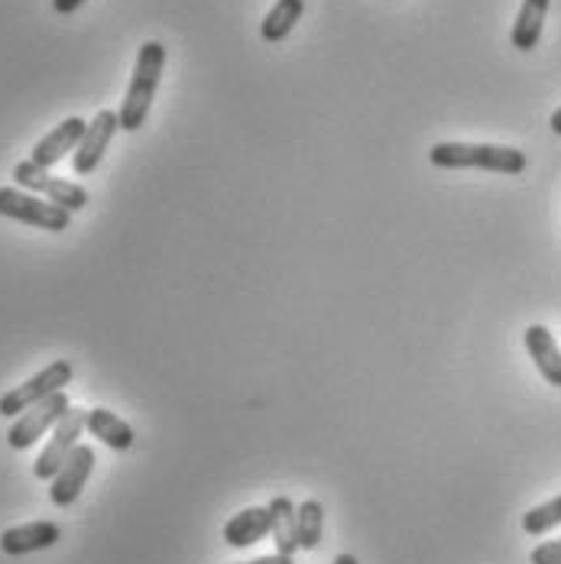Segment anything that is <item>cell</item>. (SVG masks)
<instances>
[{
  "label": "cell",
  "instance_id": "cell-7",
  "mask_svg": "<svg viewBox=\"0 0 561 564\" xmlns=\"http://www.w3.org/2000/svg\"><path fill=\"white\" fill-rule=\"evenodd\" d=\"M82 432H88V409H75V405H72V409H68V415H65L56 429L50 432L46 448L40 452L36 464H33V477L50 484L58 470H62V464L68 460V454L78 448Z\"/></svg>",
  "mask_w": 561,
  "mask_h": 564
},
{
  "label": "cell",
  "instance_id": "cell-5",
  "mask_svg": "<svg viewBox=\"0 0 561 564\" xmlns=\"http://www.w3.org/2000/svg\"><path fill=\"white\" fill-rule=\"evenodd\" d=\"M72 377H75V370H72V364L68 360H53L46 370H40L36 377H30L23 387H17V390H10V393L0 395V415L3 419H17V415H23L26 409H33L36 402H43V399H50V395L62 393L68 383H72Z\"/></svg>",
  "mask_w": 561,
  "mask_h": 564
},
{
  "label": "cell",
  "instance_id": "cell-11",
  "mask_svg": "<svg viewBox=\"0 0 561 564\" xmlns=\"http://www.w3.org/2000/svg\"><path fill=\"white\" fill-rule=\"evenodd\" d=\"M85 130H88V123L82 120V117H65L58 127H53L36 147H33V163L36 166H43V170H53L56 163H62L72 150H78V143H82V137H85Z\"/></svg>",
  "mask_w": 561,
  "mask_h": 564
},
{
  "label": "cell",
  "instance_id": "cell-3",
  "mask_svg": "<svg viewBox=\"0 0 561 564\" xmlns=\"http://www.w3.org/2000/svg\"><path fill=\"white\" fill-rule=\"evenodd\" d=\"M13 178H17L20 188H26V192H33V195H43L46 202H53L58 208L72 212V215L82 212V208H88V202H91V195H88L78 182L58 178V175H53L50 170L36 166L33 160L17 163V166H13Z\"/></svg>",
  "mask_w": 561,
  "mask_h": 564
},
{
  "label": "cell",
  "instance_id": "cell-17",
  "mask_svg": "<svg viewBox=\"0 0 561 564\" xmlns=\"http://www.w3.org/2000/svg\"><path fill=\"white\" fill-rule=\"evenodd\" d=\"M270 516H273V545L280 555H295L299 552V535H295V507L289 497H273L270 500Z\"/></svg>",
  "mask_w": 561,
  "mask_h": 564
},
{
  "label": "cell",
  "instance_id": "cell-16",
  "mask_svg": "<svg viewBox=\"0 0 561 564\" xmlns=\"http://www.w3.org/2000/svg\"><path fill=\"white\" fill-rule=\"evenodd\" d=\"M302 13H305V0H277L273 10L260 23V36L267 43H282L295 30V23L302 20Z\"/></svg>",
  "mask_w": 561,
  "mask_h": 564
},
{
  "label": "cell",
  "instance_id": "cell-15",
  "mask_svg": "<svg viewBox=\"0 0 561 564\" xmlns=\"http://www.w3.org/2000/svg\"><path fill=\"white\" fill-rule=\"evenodd\" d=\"M88 432H91V438H98L101 445H108L111 452H130L133 448V442H137V435H133V429L111 412V409H88Z\"/></svg>",
  "mask_w": 561,
  "mask_h": 564
},
{
  "label": "cell",
  "instance_id": "cell-22",
  "mask_svg": "<svg viewBox=\"0 0 561 564\" xmlns=\"http://www.w3.org/2000/svg\"><path fill=\"white\" fill-rule=\"evenodd\" d=\"M240 564H295L292 562V555H267V558H257V562H240Z\"/></svg>",
  "mask_w": 561,
  "mask_h": 564
},
{
  "label": "cell",
  "instance_id": "cell-24",
  "mask_svg": "<svg viewBox=\"0 0 561 564\" xmlns=\"http://www.w3.org/2000/svg\"><path fill=\"white\" fill-rule=\"evenodd\" d=\"M332 564H360V562H357L354 555H337V558Z\"/></svg>",
  "mask_w": 561,
  "mask_h": 564
},
{
  "label": "cell",
  "instance_id": "cell-13",
  "mask_svg": "<svg viewBox=\"0 0 561 564\" xmlns=\"http://www.w3.org/2000/svg\"><path fill=\"white\" fill-rule=\"evenodd\" d=\"M522 340H526V350H529L536 370L542 373V380L549 387H561V347L552 338V332L546 325H529Z\"/></svg>",
  "mask_w": 561,
  "mask_h": 564
},
{
  "label": "cell",
  "instance_id": "cell-12",
  "mask_svg": "<svg viewBox=\"0 0 561 564\" xmlns=\"http://www.w3.org/2000/svg\"><path fill=\"white\" fill-rule=\"evenodd\" d=\"M270 532H273L270 507H250L230 516V522L225 525V542L234 549H250V545L263 542Z\"/></svg>",
  "mask_w": 561,
  "mask_h": 564
},
{
  "label": "cell",
  "instance_id": "cell-14",
  "mask_svg": "<svg viewBox=\"0 0 561 564\" xmlns=\"http://www.w3.org/2000/svg\"><path fill=\"white\" fill-rule=\"evenodd\" d=\"M549 7H552V0H522V7L516 13V23H513V33H509V40H513V46L519 53H532L539 46Z\"/></svg>",
  "mask_w": 561,
  "mask_h": 564
},
{
  "label": "cell",
  "instance_id": "cell-2",
  "mask_svg": "<svg viewBox=\"0 0 561 564\" xmlns=\"http://www.w3.org/2000/svg\"><path fill=\"white\" fill-rule=\"evenodd\" d=\"M429 163L435 170H481L519 175V172H526V153H519L513 147H494V143H435L429 150Z\"/></svg>",
  "mask_w": 561,
  "mask_h": 564
},
{
  "label": "cell",
  "instance_id": "cell-18",
  "mask_svg": "<svg viewBox=\"0 0 561 564\" xmlns=\"http://www.w3.org/2000/svg\"><path fill=\"white\" fill-rule=\"evenodd\" d=\"M322 532H325V507L319 500H305L295 509V535H299V549L302 552H315L322 545Z\"/></svg>",
  "mask_w": 561,
  "mask_h": 564
},
{
  "label": "cell",
  "instance_id": "cell-19",
  "mask_svg": "<svg viewBox=\"0 0 561 564\" xmlns=\"http://www.w3.org/2000/svg\"><path fill=\"white\" fill-rule=\"evenodd\" d=\"M561 525V494L552 497L549 503L542 507H532L526 516H522V532L526 535H549L552 529Z\"/></svg>",
  "mask_w": 561,
  "mask_h": 564
},
{
  "label": "cell",
  "instance_id": "cell-9",
  "mask_svg": "<svg viewBox=\"0 0 561 564\" xmlns=\"http://www.w3.org/2000/svg\"><path fill=\"white\" fill-rule=\"evenodd\" d=\"M117 130H120V117H117V111L95 113V120L88 123V130H85V137H82L75 156H72V170H75V175H91V172L101 166V160H105V153H108V147H111Z\"/></svg>",
  "mask_w": 561,
  "mask_h": 564
},
{
  "label": "cell",
  "instance_id": "cell-4",
  "mask_svg": "<svg viewBox=\"0 0 561 564\" xmlns=\"http://www.w3.org/2000/svg\"><path fill=\"white\" fill-rule=\"evenodd\" d=\"M0 218L40 227L50 234H62L72 225V212L58 208L53 202H43L33 192H20V188H0Z\"/></svg>",
  "mask_w": 561,
  "mask_h": 564
},
{
  "label": "cell",
  "instance_id": "cell-8",
  "mask_svg": "<svg viewBox=\"0 0 561 564\" xmlns=\"http://www.w3.org/2000/svg\"><path fill=\"white\" fill-rule=\"evenodd\" d=\"M95 464H98L95 448H91V445H78L75 452L68 454V460L62 464V470L50 480V500H53L58 509L72 507V503L82 497V490L88 487Z\"/></svg>",
  "mask_w": 561,
  "mask_h": 564
},
{
  "label": "cell",
  "instance_id": "cell-21",
  "mask_svg": "<svg viewBox=\"0 0 561 564\" xmlns=\"http://www.w3.org/2000/svg\"><path fill=\"white\" fill-rule=\"evenodd\" d=\"M82 3H85V0H53V10L62 13V17H68V13H75Z\"/></svg>",
  "mask_w": 561,
  "mask_h": 564
},
{
  "label": "cell",
  "instance_id": "cell-1",
  "mask_svg": "<svg viewBox=\"0 0 561 564\" xmlns=\"http://www.w3.org/2000/svg\"><path fill=\"white\" fill-rule=\"evenodd\" d=\"M163 68H166V46L157 43V40H147L137 53L133 62V75H130V85H127V95L120 101V130L127 133H137L153 108V98H157V88H160V78H163Z\"/></svg>",
  "mask_w": 561,
  "mask_h": 564
},
{
  "label": "cell",
  "instance_id": "cell-20",
  "mask_svg": "<svg viewBox=\"0 0 561 564\" xmlns=\"http://www.w3.org/2000/svg\"><path fill=\"white\" fill-rule=\"evenodd\" d=\"M529 562L532 564H561V539H552V542H542V545H536V549H532V555H529Z\"/></svg>",
  "mask_w": 561,
  "mask_h": 564
},
{
  "label": "cell",
  "instance_id": "cell-6",
  "mask_svg": "<svg viewBox=\"0 0 561 564\" xmlns=\"http://www.w3.org/2000/svg\"><path fill=\"white\" fill-rule=\"evenodd\" d=\"M68 409H72V402H68V393H65V390L56 395H50V399H43V402H36L33 409H26L23 415L13 419V425H10V432H7V445H10L13 452L33 448L43 435H50L58 422L68 415Z\"/></svg>",
  "mask_w": 561,
  "mask_h": 564
},
{
  "label": "cell",
  "instance_id": "cell-10",
  "mask_svg": "<svg viewBox=\"0 0 561 564\" xmlns=\"http://www.w3.org/2000/svg\"><path fill=\"white\" fill-rule=\"evenodd\" d=\"M62 539V529L50 519H36V522H23V525H10L0 535V552L10 558H23L33 552H46Z\"/></svg>",
  "mask_w": 561,
  "mask_h": 564
},
{
  "label": "cell",
  "instance_id": "cell-23",
  "mask_svg": "<svg viewBox=\"0 0 561 564\" xmlns=\"http://www.w3.org/2000/svg\"><path fill=\"white\" fill-rule=\"evenodd\" d=\"M549 127H552V133H559L561 137V108L552 113V120H549Z\"/></svg>",
  "mask_w": 561,
  "mask_h": 564
}]
</instances>
